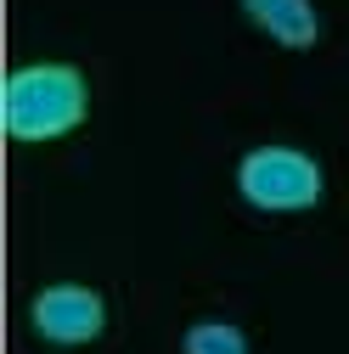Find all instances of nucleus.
Listing matches in <instances>:
<instances>
[{"label":"nucleus","instance_id":"20e7f679","mask_svg":"<svg viewBox=\"0 0 349 354\" xmlns=\"http://www.w3.org/2000/svg\"><path fill=\"white\" fill-rule=\"evenodd\" d=\"M242 12L265 28L276 46H287V51L316 46V34H321V17H316L310 0H242Z\"/></svg>","mask_w":349,"mask_h":354},{"label":"nucleus","instance_id":"f257e3e1","mask_svg":"<svg viewBox=\"0 0 349 354\" xmlns=\"http://www.w3.org/2000/svg\"><path fill=\"white\" fill-rule=\"evenodd\" d=\"M84 118V79L68 62H28L0 84V124L12 141H57Z\"/></svg>","mask_w":349,"mask_h":354},{"label":"nucleus","instance_id":"f03ea898","mask_svg":"<svg viewBox=\"0 0 349 354\" xmlns=\"http://www.w3.org/2000/svg\"><path fill=\"white\" fill-rule=\"evenodd\" d=\"M237 186H242V197L253 208L293 214V208H316L321 203V169L298 147H253L237 163Z\"/></svg>","mask_w":349,"mask_h":354},{"label":"nucleus","instance_id":"39448f33","mask_svg":"<svg viewBox=\"0 0 349 354\" xmlns=\"http://www.w3.org/2000/svg\"><path fill=\"white\" fill-rule=\"evenodd\" d=\"M186 354H248V343H242V332L226 326V321H197V326L186 332Z\"/></svg>","mask_w":349,"mask_h":354},{"label":"nucleus","instance_id":"7ed1b4c3","mask_svg":"<svg viewBox=\"0 0 349 354\" xmlns=\"http://www.w3.org/2000/svg\"><path fill=\"white\" fill-rule=\"evenodd\" d=\"M28 321L46 343H91L107 326V304H102V292L79 287V281H57L46 292H34Z\"/></svg>","mask_w":349,"mask_h":354}]
</instances>
